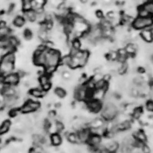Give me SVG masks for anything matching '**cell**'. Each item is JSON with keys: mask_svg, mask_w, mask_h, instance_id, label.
Returning a JSON list of instances; mask_svg holds the SVG:
<instances>
[{"mask_svg": "<svg viewBox=\"0 0 153 153\" xmlns=\"http://www.w3.org/2000/svg\"><path fill=\"white\" fill-rule=\"evenodd\" d=\"M118 114V107L111 101H107L103 103V110L101 111V117L105 121H110L116 118Z\"/></svg>", "mask_w": 153, "mask_h": 153, "instance_id": "1", "label": "cell"}, {"mask_svg": "<svg viewBox=\"0 0 153 153\" xmlns=\"http://www.w3.org/2000/svg\"><path fill=\"white\" fill-rule=\"evenodd\" d=\"M61 54L60 51L55 48L46 50V63L45 67H57L60 65L61 59Z\"/></svg>", "mask_w": 153, "mask_h": 153, "instance_id": "2", "label": "cell"}, {"mask_svg": "<svg viewBox=\"0 0 153 153\" xmlns=\"http://www.w3.org/2000/svg\"><path fill=\"white\" fill-rule=\"evenodd\" d=\"M153 26V17L148 16V17H140L137 16L132 22V27L135 30H143L145 28H151Z\"/></svg>", "mask_w": 153, "mask_h": 153, "instance_id": "3", "label": "cell"}, {"mask_svg": "<svg viewBox=\"0 0 153 153\" xmlns=\"http://www.w3.org/2000/svg\"><path fill=\"white\" fill-rule=\"evenodd\" d=\"M87 105V110L93 113H98L103 110L102 101L95 99H91L86 101Z\"/></svg>", "mask_w": 153, "mask_h": 153, "instance_id": "4", "label": "cell"}, {"mask_svg": "<svg viewBox=\"0 0 153 153\" xmlns=\"http://www.w3.org/2000/svg\"><path fill=\"white\" fill-rule=\"evenodd\" d=\"M14 68L15 63L0 59V75L6 76L9 74L12 73Z\"/></svg>", "mask_w": 153, "mask_h": 153, "instance_id": "5", "label": "cell"}, {"mask_svg": "<svg viewBox=\"0 0 153 153\" xmlns=\"http://www.w3.org/2000/svg\"><path fill=\"white\" fill-rule=\"evenodd\" d=\"M20 76L18 73H10L7 74L6 76H4L3 82L5 84H9V85L12 86H17L20 81Z\"/></svg>", "mask_w": 153, "mask_h": 153, "instance_id": "6", "label": "cell"}, {"mask_svg": "<svg viewBox=\"0 0 153 153\" xmlns=\"http://www.w3.org/2000/svg\"><path fill=\"white\" fill-rule=\"evenodd\" d=\"M76 133H77V136H78L79 143H82V144H87L90 136L91 135L90 128H88L87 126L82 128L81 129L77 131Z\"/></svg>", "mask_w": 153, "mask_h": 153, "instance_id": "7", "label": "cell"}, {"mask_svg": "<svg viewBox=\"0 0 153 153\" xmlns=\"http://www.w3.org/2000/svg\"><path fill=\"white\" fill-rule=\"evenodd\" d=\"M140 38L146 43H151L153 42V32L151 28H145L141 30L140 32Z\"/></svg>", "mask_w": 153, "mask_h": 153, "instance_id": "8", "label": "cell"}, {"mask_svg": "<svg viewBox=\"0 0 153 153\" xmlns=\"http://www.w3.org/2000/svg\"><path fill=\"white\" fill-rule=\"evenodd\" d=\"M106 122L105 120H103L102 117L101 118H95L92 119L90 122L87 123V127L90 129H96V128H100L105 125Z\"/></svg>", "mask_w": 153, "mask_h": 153, "instance_id": "9", "label": "cell"}, {"mask_svg": "<svg viewBox=\"0 0 153 153\" xmlns=\"http://www.w3.org/2000/svg\"><path fill=\"white\" fill-rule=\"evenodd\" d=\"M138 48H139V46L135 42H129L125 46V49L129 57H134V56L136 55Z\"/></svg>", "mask_w": 153, "mask_h": 153, "instance_id": "10", "label": "cell"}, {"mask_svg": "<svg viewBox=\"0 0 153 153\" xmlns=\"http://www.w3.org/2000/svg\"><path fill=\"white\" fill-rule=\"evenodd\" d=\"M29 94L34 97L37 98V99H41V98L45 97L47 95V92L43 91L42 87H40V88L39 87H34L29 91Z\"/></svg>", "mask_w": 153, "mask_h": 153, "instance_id": "11", "label": "cell"}, {"mask_svg": "<svg viewBox=\"0 0 153 153\" xmlns=\"http://www.w3.org/2000/svg\"><path fill=\"white\" fill-rule=\"evenodd\" d=\"M50 140L51 144L54 146V147L61 146L63 141L62 136H61V134L59 132H54V133L51 134L50 136Z\"/></svg>", "mask_w": 153, "mask_h": 153, "instance_id": "12", "label": "cell"}, {"mask_svg": "<svg viewBox=\"0 0 153 153\" xmlns=\"http://www.w3.org/2000/svg\"><path fill=\"white\" fill-rule=\"evenodd\" d=\"M23 16L27 22H34L36 21L37 12L34 9H30V10L23 11Z\"/></svg>", "mask_w": 153, "mask_h": 153, "instance_id": "13", "label": "cell"}, {"mask_svg": "<svg viewBox=\"0 0 153 153\" xmlns=\"http://www.w3.org/2000/svg\"><path fill=\"white\" fill-rule=\"evenodd\" d=\"M90 56L91 54L89 52L88 50H83V53H82L81 57L79 58V61H80V68H83L86 67V65L88 63L89 59H90Z\"/></svg>", "mask_w": 153, "mask_h": 153, "instance_id": "14", "label": "cell"}, {"mask_svg": "<svg viewBox=\"0 0 153 153\" xmlns=\"http://www.w3.org/2000/svg\"><path fill=\"white\" fill-rule=\"evenodd\" d=\"M106 91H105L104 89H94V91H93V99L97 100L103 101V98L105 97V94H106Z\"/></svg>", "mask_w": 153, "mask_h": 153, "instance_id": "15", "label": "cell"}, {"mask_svg": "<svg viewBox=\"0 0 153 153\" xmlns=\"http://www.w3.org/2000/svg\"><path fill=\"white\" fill-rule=\"evenodd\" d=\"M66 137L68 139V143H70L71 144H78L79 143V139L78 136H77V133L76 132H68L66 134Z\"/></svg>", "mask_w": 153, "mask_h": 153, "instance_id": "16", "label": "cell"}, {"mask_svg": "<svg viewBox=\"0 0 153 153\" xmlns=\"http://www.w3.org/2000/svg\"><path fill=\"white\" fill-rule=\"evenodd\" d=\"M26 22L23 16H16V18L13 19V25L17 28H22L25 25Z\"/></svg>", "mask_w": 153, "mask_h": 153, "instance_id": "17", "label": "cell"}, {"mask_svg": "<svg viewBox=\"0 0 153 153\" xmlns=\"http://www.w3.org/2000/svg\"><path fill=\"white\" fill-rule=\"evenodd\" d=\"M132 136H134V138H135L136 140L141 142V143H146V141H147V136H146V133L141 130L135 132L133 134H132Z\"/></svg>", "mask_w": 153, "mask_h": 153, "instance_id": "18", "label": "cell"}, {"mask_svg": "<svg viewBox=\"0 0 153 153\" xmlns=\"http://www.w3.org/2000/svg\"><path fill=\"white\" fill-rule=\"evenodd\" d=\"M11 125H12V123H11L10 120H5L0 126V135H3V134H5L6 132H9Z\"/></svg>", "mask_w": 153, "mask_h": 153, "instance_id": "19", "label": "cell"}, {"mask_svg": "<svg viewBox=\"0 0 153 153\" xmlns=\"http://www.w3.org/2000/svg\"><path fill=\"white\" fill-rule=\"evenodd\" d=\"M38 81H39V84H40V87L48 84L49 82H51V75L48 74L46 73L40 75L39 77H38Z\"/></svg>", "mask_w": 153, "mask_h": 153, "instance_id": "20", "label": "cell"}, {"mask_svg": "<svg viewBox=\"0 0 153 153\" xmlns=\"http://www.w3.org/2000/svg\"><path fill=\"white\" fill-rule=\"evenodd\" d=\"M54 94H56L57 97L60 99H64L67 97V91L65 88H63L61 87H56L54 90Z\"/></svg>", "mask_w": 153, "mask_h": 153, "instance_id": "21", "label": "cell"}, {"mask_svg": "<svg viewBox=\"0 0 153 153\" xmlns=\"http://www.w3.org/2000/svg\"><path fill=\"white\" fill-rule=\"evenodd\" d=\"M106 59L109 61H117V59H118V53H117V51H110L106 54Z\"/></svg>", "mask_w": 153, "mask_h": 153, "instance_id": "22", "label": "cell"}, {"mask_svg": "<svg viewBox=\"0 0 153 153\" xmlns=\"http://www.w3.org/2000/svg\"><path fill=\"white\" fill-rule=\"evenodd\" d=\"M69 68L71 69H76V68H80V61H79V58L76 57V56H72L71 61L69 65Z\"/></svg>", "mask_w": 153, "mask_h": 153, "instance_id": "23", "label": "cell"}, {"mask_svg": "<svg viewBox=\"0 0 153 153\" xmlns=\"http://www.w3.org/2000/svg\"><path fill=\"white\" fill-rule=\"evenodd\" d=\"M143 113V107H141V106H136V107L134 109L133 112L132 113V116L135 120H138V119H139L142 117Z\"/></svg>", "mask_w": 153, "mask_h": 153, "instance_id": "24", "label": "cell"}, {"mask_svg": "<svg viewBox=\"0 0 153 153\" xmlns=\"http://www.w3.org/2000/svg\"><path fill=\"white\" fill-rule=\"evenodd\" d=\"M20 110H21L22 113H25V114H27V113H34L33 109L31 108V106H30L29 103L28 102H25L22 106L20 107Z\"/></svg>", "mask_w": 153, "mask_h": 153, "instance_id": "25", "label": "cell"}, {"mask_svg": "<svg viewBox=\"0 0 153 153\" xmlns=\"http://www.w3.org/2000/svg\"><path fill=\"white\" fill-rule=\"evenodd\" d=\"M72 56L70 55V54H68V55H65L61 57V65H65V66H68L69 67L70 63H71V61Z\"/></svg>", "mask_w": 153, "mask_h": 153, "instance_id": "26", "label": "cell"}, {"mask_svg": "<svg viewBox=\"0 0 153 153\" xmlns=\"http://www.w3.org/2000/svg\"><path fill=\"white\" fill-rule=\"evenodd\" d=\"M71 48L76 49V50H81L82 49V43L79 38H74L72 41V46Z\"/></svg>", "mask_w": 153, "mask_h": 153, "instance_id": "27", "label": "cell"}, {"mask_svg": "<svg viewBox=\"0 0 153 153\" xmlns=\"http://www.w3.org/2000/svg\"><path fill=\"white\" fill-rule=\"evenodd\" d=\"M33 35L34 33L32 32V31H31L30 28H27V29L25 30L24 32H23V37H24L25 39H26V40L28 41H30L32 39V38H33Z\"/></svg>", "mask_w": 153, "mask_h": 153, "instance_id": "28", "label": "cell"}, {"mask_svg": "<svg viewBox=\"0 0 153 153\" xmlns=\"http://www.w3.org/2000/svg\"><path fill=\"white\" fill-rule=\"evenodd\" d=\"M9 43L10 45L16 48L17 46H19V38H16V37H14V36H9Z\"/></svg>", "mask_w": 153, "mask_h": 153, "instance_id": "29", "label": "cell"}, {"mask_svg": "<svg viewBox=\"0 0 153 153\" xmlns=\"http://www.w3.org/2000/svg\"><path fill=\"white\" fill-rule=\"evenodd\" d=\"M11 33V29L7 26L4 28H0V37H9Z\"/></svg>", "mask_w": 153, "mask_h": 153, "instance_id": "30", "label": "cell"}, {"mask_svg": "<svg viewBox=\"0 0 153 153\" xmlns=\"http://www.w3.org/2000/svg\"><path fill=\"white\" fill-rule=\"evenodd\" d=\"M61 77H62L63 80H71L72 77H73L72 72L69 71H64L62 74H61Z\"/></svg>", "mask_w": 153, "mask_h": 153, "instance_id": "31", "label": "cell"}, {"mask_svg": "<svg viewBox=\"0 0 153 153\" xmlns=\"http://www.w3.org/2000/svg\"><path fill=\"white\" fill-rule=\"evenodd\" d=\"M55 126H56V129H57V132L61 133L64 129H65V125L61 122V120H56L55 121Z\"/></svg>", "mask_w": 153, "mask_h": 153, "instance_id": "32", "label": "cell"}, {"mask_svg": "<svg viewBox=\"0 0 153 153\" xmlns=\"http://www.w3.org/2000/svg\"><path fill=\"white\" fill-rule=\"evenodd\" d=\"M146 108L149 112H153V100H150L146 102Z\"/></svg>", "mask_w": 153, "mask_h": 153, "instance_id": "33", "label": "cell"}, {"mask_svg": "<svg viewBox=\"0 0 153 153\" xmlns=\"http://www.w3.org/2000/svg\"><path fill=\"white\" fill-rule=\"evenodd\" d=\"M48 117L49 120H51V121H54V120H56V117H57V113H56L54 110H51V111H49V113H48ZM50 120H49V121H50Z\"/></svg>", "mask_w": 153, "mask_h": 153, "instance_id": "34", "label": "cell"}, {"mask_svg": "<svg viewBox=\"0 0 153 153\" xmlns=\"http://www.w3.org/2000/svg\"><path fill=\"white\" fill-rule=\"evenodd\" d=\"M95 16H96V17L97 18V19H99V20H101V19H103V18L105 17L103 11L100 10V9H99V10L96 11Z\"/></svg>", "mask_w": 153, "mask_h": 153, "instance_id": "35", "label": "cell"}, {"mask_svg": "<svg viewBox=\"0 0 153 153\" xmlns=\"http://www.w3.org/2000/svg\"><path fill=\"white\" fill-rule=\"evenodd\" d=\"M51 87H52V83H51V82H49V83L45 84V85L41 86L42 90L45 91V92H48V91H50L51 89Z\"/></svg>", "mask_w": 153, "mask_h": 153, "instance_id": "36", "label": "cell"}, {"mask_svg": "<svg viewBox=\"0 0 153 153\" xmlns=\"http://www.w3.org/2000/svg\"><path fill=\"white\" fill-rule=\"evenodd\" d=\"M7 26V23L4 20H0V28H4Z\"/></svg>", "mask_w": 153, "mask_h": 153, "instance_id": "37", "label": "cell"}, {"mask_svg": "<svg viewBox=\"0 0 153 153\" xmlns=\"http://www.w3.org/2000/svg\"><path fill=\"white\" fill-rule=\"evenodd\" d=\"M80 3L82 4H87L89 2V0H79Z\"/></svg>", "mask_w": 153, "mask_h": 153, "instance_id": "38", "label": "cell"}, {"mask_svg": "<svg viewBox=\"0 0 153 153\" xmlns=\"http://www.w3.org/2000/svg\"><path fill=\"white\" fill-rule=\"evenodd\" d=\"M0 144H1V139H0Z\"/></svg>", "mask_w": 153, "mask_h": 153, "instance_id": "39", "label": "cell"}]
</instances>
